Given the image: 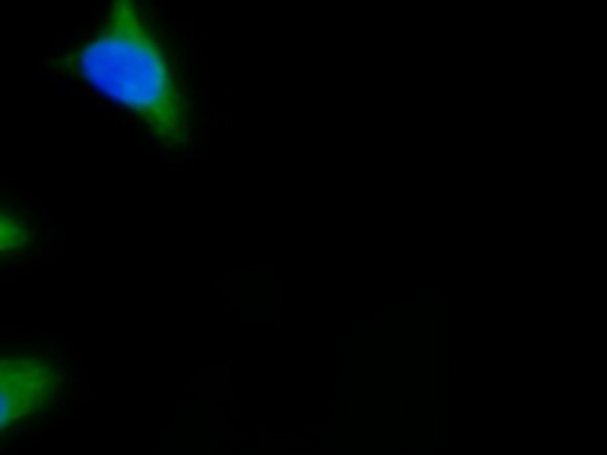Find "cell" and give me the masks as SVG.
Returning <instances> with one entry per match:
<instances>
[{
    "label": "cell",
    "instance_id": "obj_1",
    "mask_svg": "<svg viewBox=\"0 0 607 455\" xmlns=\"http://www.w3.org/2000/svg\"><path fill=\"white\" fill-rule=\"evenodd\" d=\"M85 76L135 107L162 138L176 140L183 135L185 109L180 93L166 72L157 43L145 31L131 5L121 2L112 10L109 26L83 52Z\"/></svg>",
    "mask_w": 607,
    "mask_h": 455
},
{
    "label": "cell",
    "instance_id": "obj_2",
    "mask_svg": "<svg viewBox=\"0 0 607 455\" xmlns=\"http://www.w3.org/2000/svg\"><path fill=\"white\" fill-rule=\"evenodd\" d=\"M50 375L34 360H22L14 370L12 360H5L2 370V424L26 415L48 396Z\"/></svg>",
    "mask_w": 607,
    "mask_h": 455
}]
</instances>
